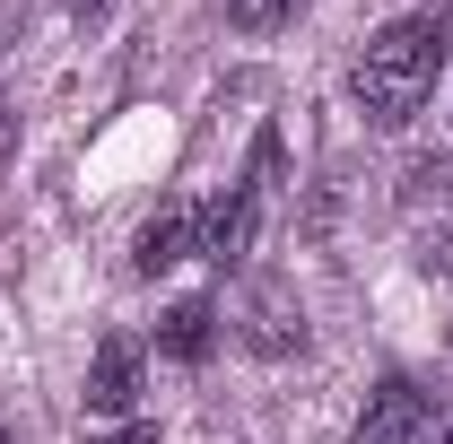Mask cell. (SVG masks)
<instances>
[{
  "label": "cell",
  "mask_w": 453,
  "mask_h": 444,
  "mask_svg": "<svg viewBox=\"0 0 453 444\" xmlns=\"http://www.w3.org/2000/svg\"><path fill=\"white\" fill-rule=\"evenodd\" d=\"M113 444H157V427H149V418H131V427H122Z\"/></svg>",
  "instance_id": "9"
},
{
  "label": "cell",
  "mask_w": 453,
  "mask_h": 444,
  "mask_svg": "<svg viewBox=\"0 0 453 444\" xmlns=\"http://www.w3.org/2000/svg\"><path fill=\"white\" fill-rule=\"evenodd\" d=\"M0 444H9V436H0Z\"/></svg>",
  "instance_id": "11"
},
{
  "label": "cell",
  "mask_w": 453,
  "mask_h": 444,
  "mask_svg": "<svg viewBox=\"0 0 453 444\" xmlns=\"http://www.w3.org/2000/svg\"><path fill=\"white\" fill-rule=\"evenodd\" d=\"M271 192H280V131H262V140H253L244 183H226L219 210L201 218V253H210L219 271H235V262L253 253V226H262V210H271Z\"/></svg>",
  "instance_id": "2"
},
{
  "label": "cell",
  "mask_w": 453,
  "mask_h": 444,
  "mask_svg": "<svg viewBox=\"0 0 453 444\" xmlns=\"http://www.w3.org/2000/svg\"><path fill=\"white\" fill-rule=\"evenodd\" d=\"M445 44H453L445 9H410V18H393V27L366 44V61H357V113H366L375 131H401L410 113L427 105Z\"/></svg>",
  "instance_id": "1"
},
{
  "label": "cell",
  "mask_w": 453,
  "mask_h": 444,
  "mask_svg": "<svg viewBox=\"0 0 453 444\" xmlns=\"http://www.w3.org/2000/svg\"><path fill=\"white\" fill-rule=\"evenodd\" d=\"M192 253H201V210H192V201H166L157 218L140 226V244H131V271H140V279H166L174 262H192Z\"/></svg>",
  "instance_id": "4"
},
{
  "label": "cell",
  "mask_w": 453,
  "mask_h": 444,
  "mask_svg": "<svg viewBox=\"0 0 453 444\" xmlns=\"http://www.w3.org/2000/svg\"><path fill=\"white\" fill-rule=\"evenodd\" d=\"M427 427H436L427 392L410 384V375H384V384L366 392V410H357V427H349V444H418Z\"/></svg>",
  "instance_id": "3"
},
{
  "label": "cell",
  "mask_w": 453,
  "mask_h": 444,
  "mask_svg": "<svg viewBox=\"0 0 453 444\" xmlns=\"http://www.w3.org/2000/svg\"><path fill=\"white\" fill-rule=\"evenodd\" d=\"M296 340H305V332H288V296H280V287H262V296H253V348L280 357V348H296Z\"/></svg>",
  "instance_id": "7"
},
{
  "label": "cell",
  "mask_w": 453,
  "mask_h": 444,
  "mask_svg": "<svg viewBox=\"0 0 453 444\" xmlns=\"http://www.w3.org/2000/svg\"><path fill=\"white\" fill-rule=\"evenodd\" d=\"M131 401H140V340L105 332L96 357H88V410H96V418H122Z\"/></svg>",
  "instance_id": "5"
},
{
  "label": "cell",
  "mask_w": 453,
  "mask_h": 444,
  "mask_svg": "<svg viewBox=\"0 0 453 444\" xmlns=\"http://www.w3.org/2000/svg\"><path fill=\"white\" fill-rule=\"evenodd\" d=\"M226 18H235V27H253V35H271V27H280L288 9H296V0H219Z\"/></svg>",
  "instance_id": "8"
},
{
  "label": "cell",
  "mask_w": 453,
  "mask_h": 444,
  "mask_svg": "<svg viewBox=\"0 0 453 444\" xmlns=\"http://www.w3.org/2000/svg\"><path fill=\"white\" fill-rule=\"evenodd\" d=\"M61 9H70V18H96V9H105V0H61Z\"/></svg>",
  "instance_id": "10"
},
{
  "label": "cell",
  "mask_w": 453,
  "mask_h": 444,
  "mask_svg": "<svg viewBox=\"0 0 453 444\" xmlns=\"http://www.w3.org/2000/svg\"><path fill=\"white\" fill-rule=\"evenodd\" d=\"M157 348H166L174 366H201V357L219 348V305H210V296H183V305H166V323H157Z\"/></svg>",
  "instance_id": "6"
}]
</instances>
